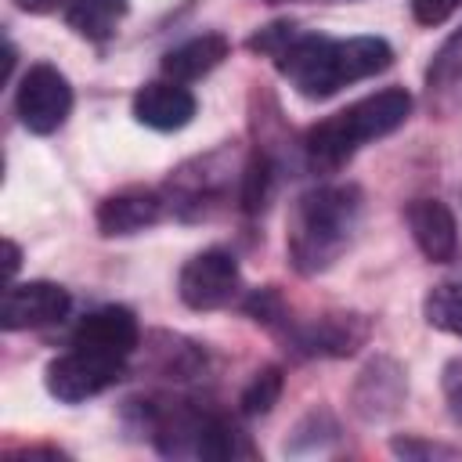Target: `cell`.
<instances>
[{"mask_svg": "<svg viewBox=\"0 0 462 462\" xmlns=\"http://www.w3.org/2000/svg\"><path fill=\"white\" fill-rule=\"evenodd\" d=\"M278 72L303 97H332L336 90L379 76L393 65V47L383 36H350L332 40L321 32H296L278 54Z\"/></svg>", "mask_w": 462, "mask_h": 462, "instance_id": "1", "label": "cell"}, {"mask_svg": "<svg viewBox=\"0 0 462 462\" xmlns=\"http://www.w3.org/2000/svg\"><path fill=\"white\" fill-rule=\"evenodd\" d=\"M361 220V191L354 184H321L296 199L289 217V260L300 274L328 271L350 245Z\"/></svg>", "mask_w": 462, "mask_h": 462, "instance_id": "2", "label": "cell"}, {"mask_svg": "<svg viewBox=\"0 0 462 462\" xmlns=\"http://www.w3.org/2000/svg\"><path fill=\"white\" fill-rule=\"evenodd\" d=\"M408 116H411V94L404 87L375 90V94L346 105L343 112H336V116H328L307 130V137H303L307 162L321 173H332L361 144L393 134Z\"/></svg>", "mask_w": 462, "mask_h": 462, "instance_id": "3", "label": "cell"}, {"mask_svg": "<svg viewBox=\"0 0 462 462\" xmlns=\"http://www.w3.org/2000/svg\"><path fill=\"white\" fill-rule=\"evenodd\" d=\"M126 372V361L123 357H112V354H101V350H90V346H69L65 354H58L47 372H43V386L54 401L61 404H79L87 397H97L105 393L108 386H116Z\"/></svg>", "mask_w": 462, "mask_h": 462, "instance_id": "4", "label": "cell"}, {"mask_svg": "<svg viewBox=\"0 0 462 462\" xmlns=\"http://www.w3.org/2000/svg\"><path fill=\"white\" fill-rule=\"evenodd\" d=\"M177 292L191 310H217L227 307L242 292L238 260L227 249H202L195 253L177 278Z\"/></svg>", "mask_w": 462, "mask_h": 462, "instance_id": "5", "label": "cell"}, {"mask_svg": "<svg viewBox=\"0 0 462 462\" xmlns=\"http://www.w3.org/2000/svg\"><path fill=\"white\" fill-rule=\"evenodd\" d=\"M14 108L25 130L32 134H54L69 112H72V87L54 65H29V72L18 83Z\"/></svg>", "mask_w": 462, "mask_h": 462, "instance_id": "6", "label": "cell"}, {"mask_svg": "<svg viewBox=\"0 0 462 462\" xmlns=\"http://www.w3.org/2000/svg\"><path fill=\"white\" fill-rule=\"evenodd\" d=\"M72 296L58 285V282H7L4 289V303H0V325L7 332H22V328H43L54 325L69 314Z\"/></svg>", "mask_w": 462, "mask_h": 462, "instance_id": "7", "label": "cell"}, {"mask_svg": "<svg viewBox=\"0 0 462 462\" xmlns=\"http://www.w3.org/2000/svg\"><path fill=\"white\" fill-rule=\"evenodd\" d=\"M289 343L300 350V354H321V357H346L354 354L365 336H368V321L361 314H325V318H314V321H303V325H292L289 332Z\"/></svg>", "mask_w": 462, "mask_h": 462, "instance_id": "8", "label": "cell"}, {"mask_svg": "<svg viewBox=\"0 0 462 462\" xmlns=\"http://www.w3.org/2000/svg\"><path fill=\"white\" fill-rule=\"evenodd\" d=\"M404 393H408V386H404L401 365L390 361V357H375V361H368L361 368L350 401H354V411L365 422H383L401 408Z\"/></svg>", "mask_w": 462, "mask_h": 462, "instance_id": "9", "label": "cell"}, {"mask_svg": "<svg viewBox=\"0 0 462 462\" xmlns=\"http://www.w3.org/2000/svg\"><path fill=\"white\" fill-rule=\"evenodd\" d=\"M166 199L155 188H123L101 199L97 206V231L116 238V235H137L152 224L162 220Z\"/></svg>", "mask_w": 462, "mask_h": 462, "instance_id": "10", "label": "cell"}, {"mask_svg": "<svg viewBox=\"0 0 462 462\" xmlns=\"http://www.w3.org/2000/svg\"><path fill=\"white\" fill-rule=\"evenodd\" d=\"M195 108H199L195 94L184 83H177V79H155V83H144L134 94V119L141 126L159 130V134L188 126Z\"/></svg>", "mask_w": 462, "mask_h": 462, "instance_id": "11", "label": "cell"}, {"mask_svg": "<svg viewBox=\"0 0 462 462\" xmlns=\"http://www.w3.org/2000/svg\"><path fill=\"white\" fill-rule=\"evenodd\" d=\"M72 343L76 346H90V350H101V354H112V357H123L130 361L134 350L141 346V328H137V318L134 310L126 307H101L94 314H87L76 332H72Z\"/></svg>", "mask_w": 462, "mask_h": 462, "instance_id": "12", "label": "cell"}, {"mask_svg": "<svg viewBox=\"0 0 462 462\" xmlns=\"http://www.w3.org/2000/svg\"><path fill=\"white\" fill-rule=\"evenodd\" d=\"M404 220H408V231H411V238L426 260L448 263L455 256L458 224H455V213L440 199H411L404 209Z\"/></svg>", "mask_w": 462, "mask_h": 462, "instance_id": "13", "label": "cell"}, {"mask_svg": "<svg viewBox=\"0 0 462 462\" xmlns=\"http://www.w3.org/2000/svg\"><path fill=\"white\" fill-rule=\"evenodd\" d=\"M227 51H231V43H227L224 32H202V36H191V40H184L180 47L166 51V58H162V72H166L170 79H177V83H191V79L209 76V72L227 58Z\"/></svg>", "mask_w": 462, "mask_h": 462, "instance_id": "14", "label": "cell"}, {"mask_svg": "<svg viewBox=\"0 0 462 462\" xmlns=\"http://www.w3.org/2000/svg\"><path fill=\"white\" fill-rule=\"evenodd\" d=\"M123 18L126 0H72L65 11L69 29H76L83 40H108Z\"/></svg>", "mask_w": 462, "mask_h": 462, "instance_id": "15", "label": "cell"}, {"mask_svg": "<svg viewBox=\"0 0 462 462\" xmlns=\"http://www.w3.org/2000/svg\"><path fill=\"white\" fill-rule=\"evenodd\" d=\"M271 188H274V166H271V159L263 152H256L238 173V202H242V209L245 213H260L267 206V199H271Z\"/></svg>", "mask_w": 462, "mask_h": 462, "instance_id": "16", "label": "cell"}, {"mask_svg": "<svg viewBox=\"0 0 462 462\" xmlns=\"http://www.w3.org/2000/svg\"><path fill=\"white\" fill-rule=\"evenodd\" d=\"M426 325L462 339V285H433L422 300Z\"/></svg>", "mask_w": 462, "mask_h": 462, "instance_id": "17", "label": "cell"}, {"mask_svg": "<svg viewBox=\"0 0 462 462\" xmlns=\"http://www.w3.org/2000/svg\"><path fill=\"white\" fill-rule=\"evenodd\" d=\"M458 79H462V29L451 32L444 40V47L433 54V61L426 69V87H430V94L433 90H451Z\"/></svg>", "mask_w": 462, "mask_h": 462, "instance_id": "18", "label": "cell"}, {"mask_svg": "<svg viewBox=\"0 0 462 462\" xmlns=\"http://www.w3.org/2000/svg\"><path fill=\"white\" fill-rule=\"evenodd\" d=\"M278 397H282V368L267 365V368H260L249 379V386L242 390V401L238 404H242L245 415H267L278 404Z\"/></svg>", "mask_w": 462, "mask_h": 462, "instance_id": "19", "label": "cell"}, {"mask_svg": "<svg viewBox=\"0 0 462 462\" xmlns=\"http://www.w3.org/2000/svg\"><path fill=\"white\" fill-rule=\"evenodd\" d=\"M458 7H462V0H411V14H415L419 25H440Z\"/></svg>", "mask_w": 462, "mask_h": 462, "instance_id": "20", "label": "cell"}, {"mask_svg": "<svg viewBox=\"0 0 462 462\" xmlns=\"http://www.w3.org/2000/svg\"><path fill=\"white\" fill-rule=\"evenodd\" d=\"M444 397H448V408L455 415V422H462V357L448 361L444 365Z\"/></svg>", "mask_w": 462, "mask_h": 462, "instance_id": "21", "label": "cell"}, {"mask_svg": "<svg viewBox=\"0 0 462 462\" xmlns=\"http://www.w3.org/2000/svg\"><path fill=\"white\" fill-rule=\"evenodd\" d=\"M393 455H404V458H433V455H451L448 448H440V444H426V440H415V437H397L393 444Z\"/></svg>", "mask_w": 462, "mask_h": 462, "instance_id": "22", "label": "cell"}, {"mask_svg": "<svg viewBox=\"0 0 462 462\" xmlns=\"http://www.w3.org/2000/svg\"><path fill=\"white\" fill-rule=\"evenodd\" d=\"M18 263H22V249H18L11 238H4V278H7V282L14 278Z\"/></svg>", "mask_w": 462, "mask_h": 462, "instance_id": "23", "label": "cell"}, {"mask_svg": "<svg viewBox=\"0 0 462 462\" xmlns=\"http://www.w3.org/2000/svg\"><path fill=\"white\" fill-rule=\"evenodd\" d=\"M22 11H29V14H47V11H54L61 0H14Z\"/></svg>", "mask_w": 462, "mask_h": 462, "instance_id": "24", "label": "cell"}, {"mask_svg": "<svg viewBox=\"0 0 462 462\" xmlns=\"http://www.w3.org/2000/svg\"><path fill=\"white\" fill-rule=\"evenodd\" d=\"M263 4H285V0H263Z\"/></svg>", "mask_w": 462, "mask_h": 462, "instance_id": "25", "label": "cell"}]
</instances>
